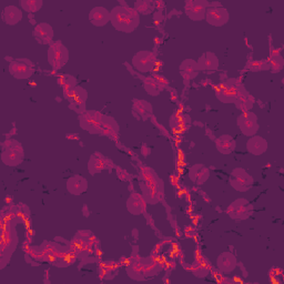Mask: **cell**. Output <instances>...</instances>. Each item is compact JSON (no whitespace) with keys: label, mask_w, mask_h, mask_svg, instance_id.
<instances>
[{"label":"cell","mask_w":284,"mask_h":284,"mask_svg":"<svg viewBox=\"0 0 284 284\" xmlns=\"http://www.w3.org/2000/svg\"><path fill=\"white\" fill-rule=\"evenodd\" d=\"M110 22L115 29L129 33L135 31L140 24V15L135 8L117 6L110 11Z\"/></svg>","instance_id":"cell-1"},{"label":"cell","mask_w":284,"mask_h":284,"mask_svg":"<svg viewBox=\"0 0 284 284\" xmlns=\"http://www.w3.org/2000/svg\"><path fill=\"white\" fill-rule=\"evenodd\" d=\"M69 60V51L61 41L51 42L48 49V61L53 70H60Z\"/></svg>","instance_id":"cell-2"},{"label":"cell","mask_w":284,"mask_h":284,"mask_svg":"<svg viewBox=\"0 0 284 284\" xmlns=\"http://www.w3.org/2000/svg\"><path fill=\"white\" fill-rule=\"evenodd\" d=\"M132 65L139 72L147 74L154 69L155 65H157V59L151 51L143 50V51H139L135 54V57L132 58Z\"/></svg>","instance_id":"cell-3"},{"label":"cell","mask_w":284,"mask_h":284,"mask_svg":"<svg viewBox=\"0 0 284 284\" xmlns=\"http://www.w3.org/2000/svg\"><path fill=\"white\" fill-rule=\"evenodd\" d=\"M238 127L243 135L253 137L259 131L258 117L250 111H246L238 118Z\"/></svg>","instance_id":"cell-4"},{"label":"cell","mask_w":284,"mask_h":284,"mask_svg":"<svg viewBox=\"0 0 284 284\" xmlns=\"http://www.w3.org/2000/svg\"><path fill=\"white\" fill-rule=\"evenodd\" d=\"M79 121L83 129H86L87 131H90L92 133H98L99 131L102 132L104 120L102 116L96 112V111H90V112L82 115L79 118Z\"/></svg>","instance_id":"cell-5"},{"label":"cell","mask_w":284,"mask_h":284,"mask_svg":"<svg viewBox=\"0 0 284 284\" xmlns=\"http://www.w3.org/2000/svg\"><path fill=\"white\" fill-rule=\"evenodd\" d=\"M24 159L22 148L17 141H10L8 143V149H4L3 161L6 164L17 165Z\"/></svg>","instance_id":"cell-6"},{"label":"cell","mask_w":284,"mask_h":284,"mask_svg":"<svg viewBox=\"0 0 284 284\" xmlns=\"http://www.w3.org/2000/svg\"><path fill=\"white\" fill-rule=\"evenodd\" d=\"M205 20L214 27H221L229 21V13L223 7L208 8L205 13Z\"/></svg>","instance_id":"cell-7"},{"label":"cell","mask_w":284,"mask_h":284,"mask_svg":"<svg viewBox=\"0 0 284 284\" xmlns=\"http://www.w3.org/2000/svg\"><path fill=\"white\" fill-rule=\"evenodd\" d=\"M207 2H188L186 4V14L189 18L194 21H200L205 18L208 7Z\"/></svg>","instance_id":"cell-8"},{"label":"cell","mask_w":284,"mask_h":284,"mask_svg":"<svg viewBox=\"0 0 284 284\" xmlns=\"http://www.w3.org/2000/svg\"><path fill=\"white\" fill-rule=\"evenodd\" d=\"M9 71L10 74L13 75L16 79H28L33 75V67L31 66V64L27 63H22V61H13L9 65Z\"/></svg>","instance_id":"cell-9"},{"label":"cell","mask_w":284,"mask_h":284,"mask_svg":"<svg viewBox=\"0 0 284 284\" xmlns=\"http://www.w3.org/2000/svg\"><path fill=\"white\" fill-rule=\"evenodd\" d=\"M53 29L47 22H41L35 27L33 30V37L42 44H48L52 41L53 39Z\"/></svg>","instance_id":"cell-10"},{"label":"cell","mask_w":284,"mask_h":284,"mask_svg":"<svg viewBox=\"0 0 284 284\" xmlns=\"http://www.w3.org/2000/svg\"><path fill=\"white\" fill-rule=\"evenodd\" d=\"M232 181H230L235 189L240 191H244L247 190L248 188H250L252 183V179L246 171H243L242 169H236L235 171L232 172Z\"/></svg>","instance_id":"cell-11"},{"label":"cell","mask_w":284,"mask_h":284,"mask_svg":"<svg viewBox=\"0 0 284 284\" xmlns=\"http://www.w3.org/2000/svg\"><path fill=\"white\" fill-rule=\"evenodd\" d=\"M89 20L94 26L103 27L110 21V11L103 7H94L89 14Z\"/></svg>","instance_id":"cell-12"},{"label":"cell","mask_w":284,"mask_h":284,"mask_svg":"<svg viewBox=\"0 0 284 284\" xmlns=\"http://www.w3.org/2000/svg\"><path fill=\"white\" fill-rule=\"evenodd\" d=\"M247 149L250 153L254 155L263 154L268 149V142L264 138L259 136H253L249 139L247 143Z\"/></svg>","instance_id":"cell-13"},{"label":"cell","mask_w":284,"mask_h":284,"mask_svg":"<svg viewBox=\"0 0 284 284\" xmlns=\"http://www.w3.org/2000/svg\"><path fill=\"white\" fill-rule=\"evenodd\" d=\"M87 180L80 176L71 177L68 182H67V189H68L70 193L75 194V196H79V194L85 192L87 190Z\"/></svg>","instance_id":"cell-14"},{"label":"cell","mask_w":284,"mask_h":284,"mask_svg":"<svg viewBox=\"0 0 284 284\" xmlns=\"http://www.w3.org/2000/svg\"><path fill=\"white\" fill-rule=\"evenodd\" d=\"M239 85H232L231 81L225 82L223 86L220 88V90L216 92H221V94H218V97L220 100L224 102H235V100L238 96V93L240 91H238Z\"/></svg>","instance_id":"cell-15"},{"label":"cell","mask_w":284,"mask_h":284,"mask_svg":"<svg viewBox=\"0 0 284 284\" xmlns=\"http://www.w3.org/2000/svg\"><path fill=\"white\" fill-rule=\"evenodd\" d=\"M146 200L140 194H132L128 200V210L130 211L131 214H141L146 210Z\"/></svg>","instance_id":"cell-16"},{"label":"cell","mask_w":284,"mask_h":284,"mask_svg":"<svg viewBox=\"0 0 284 284\" xmlns=\"http://www.w3.org/2000/svg\"><path fill=\"white\" fill-rule=\"evenodd\" d=\"M216 148H218L219 152L222 154H229L233 152V150L236 149V141L231 136L224 135L216 139L215 141Z\"/></svg>","instance_id":"cell-17"},{"label":"cell","mask_w":284,"mask_h":284,"mask_svg":"<svg viewBox=\"0 0 284 284\" xmlns=\"http://www.w3.org/2000/svg\"><path fill=\"white\" fill-rule=\"evenodd\" d=\"M249 202L246 200H238V201L233 202L231 207L229 208V214L232 215L233 218L238 219H243L248 215V208H249Z\"/></svg>","instance_id":"cell-18"},{"label":"cell","mask_w":284,"mask_h":284,"mask_svg":"<svg viewBox=\"0 0 284 284\" xmlns=\"http://www.w3.org/2000/svg\"><path fill=\"white\" fill-rule=\"evenodd\" d=\"M236 265H237V260L235 258V255L229 252L222 253L218 259L219 269L223 272L233 271L236 268Z\"/></svg>","instance_id":"cell-19"},{"label":"cell","mask_w":284,"mask_h":284,"mask_svg":"<svg viewBox=\"0 0 284 284\" xmlns=\"http://www.w3.org/2000/svg\"><path fill=\"white\" fill-rule=\"evenodd\" d=\"M4 19L8 25H16L22 19L21 10L16 6H8L4 11Z\"/></svg>","instance_id":"cell-20"},{"label":"cell","mask_w":284,"mask_h":284,"mask_svg":"<svg viewBox=\"0 0 284 284\" xmlns=\"http://www.w3.org/2000/svg\"><path fill=\"white\" fill-rule=\"evenodd\" d=\"M70 101L72 102V108H85V103L87 100V91L83 90V88L76 87L74 90L70 91Z\"/></svg>","instance_id":"cell-21"},{"label":"cell","mask_w":284,"mask_h":284,"mask_svg":"<svg viewBox=\"0 0 284 284\" xmlns=\"http://www.w3.org/2000/svg\"><path fill=\"white\" fill-rule=\"evenodd\" d=\"M218 58L212 52H207L200 58L198 66L199 69H207V70H214L218 68Z\"/></svg>","instance_id":"cell-22"},{"label":"cell","mask_w":284,"mask_h":284,"mask_svg":"<svg viewBox=\"0 0 284 284\" xmlns=\"http://www.w3.org/2000/svg\"><path fill=\"white\" fill-rule=\"evenodd\" d=\"M235 102L237 104V108L239 109H241L242 111H249V109H251L252 108V105H253V102H254V100L253 98L250 96V94L246 91H243L242 93L239 92L238 93V96L235 100Z\"/></svg>","instance_id":"cell-23"},{"label":"cell","mask_w":284,"mask_h":284,"mask_svg":"<svg viewBox=\"0 0 284 284\" xmlns=\"http://www.w3.org/2000/svg\"><path fill=\"white\" fill-rule=\"evenodd\" d=\"M105 164H107V160L100 159L99 154H93L90 161H89L88 166H89V170H90L91 174L94 175V174H97V172L104 170Z\"/></svg>","instance_id":"cell-24"},{"label":"cell","mask_w":284,"mask_h":284,"mask_svg":"<svg viewBox=\"0 0 284 284\" xmlns=\"http://www.w3.org/2000/svg\"><path fill=\"white\" fill-rule=\"evenodd\" d=\"M144 87H146L147 91L152 94V96H157L160 93L161 89H162V85H161L160 80L155 79V78H147L146 82H144Z\"/></svg>","instance_id":"cell-25"},{"label":"cell","mask_w":284,"mask_h":284,"mask_svg":"<svg viewBox=\"0 0 284 284\" xmlns=\"http://www.w3.org/2000/svg\"><path fill=\"white\" fill-rule=\"evenodd\" d=\"M191 169L193 171H196V175L191 176V179L194 182H197L198 185H202V183H204L208 180L209 170L205 168V166L201 165V169H198V165H197V166H193V168H191Z\"/></svg>","instance_id":"cell-26"},{"label":"cell","mask_w":284,"mask_h":284,"mask_svg":"<svg viewBox=\"0 0 284 284\" xmlns=\"http://www.w3.org/2000/svg\"><path fill=\"white\" fill-rule=\"evenodd\" d=\"M22 9H25L27 13H37L42 7V2L38 0H22L20 3Z\"/></svg>","instance_id":"cell-27"},{"label":"cell","mask_w":284,"mask_h":284,"mask_svg":"<svg viewBox=\"0 0 284 284\" xmlns=\"http://www.w3.org/2000/svg\"><path fill=\"white\" fill-rule=\"evenodd\" d=\"M150 3H146V2H138L136 3V10L138 13H142V14H148L150 11L152 10V7H150Z\"/></svg>","instance_id":"cell-28"},{"label":"cell","mask_w":284,"mask_h":284,"mask_svg":"<svg viewBox=\"0 0 284 284\" xmlns=\"http://www.w3.org/2000/svg\"><path fill=\"white\" fill-rule=\"evenodd\" d=\"M254 67H250L252 70L254 71H262L264 69L268 68V66H269V60H262V61H255V63H253Z\"/></svg>","instance_id":"cell-29"}]
</instances>
